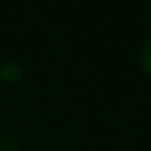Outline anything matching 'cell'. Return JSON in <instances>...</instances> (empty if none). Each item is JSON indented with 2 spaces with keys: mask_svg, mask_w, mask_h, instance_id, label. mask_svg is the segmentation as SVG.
I'll return each mask as SVG.
<instances>
[{
  "mask_svg": "<svg viewBox=\"0 0 151 151\" xmlns=\"http://www.w3.org/2000/svg\"><path fill=\"white\" fill-rule=\"evenodd\" d=\"M20 77H22V68L14 62H9L4 68H0V78L6 82H16L20 80Z\"/></svg>",
  "mask_w": 151,
  "mask_h": 151,
  "instance_id": "obj_1",
  "label": "cell"
},
{
  "mask_svg": "<svg viewBox=\"0 0 151 151\" xmlns=\"http://www.w3.org/2000/svg\"><path fill=\"white\" fill-rule=\"evenodd\" d=\"M140 64L146 71L151 73V36L142 43V48H140Z\"/></svg>",
  "mask_w": 151,
  "mask_h": 151,
  "instance_id": "obj_2",
  "label": "cell"
},
{
  "mask_svg": "<svg viewBox=\"0 0 151 151\" xmlns=\"http://www.w3.org/2000/svg\"><path fill=\"white\" fill-rule=\"evenodd\" d=\"M0 151H20V142L11 135L0 137Z\"/></svg>",
  "mask_w": 151,
  "mask_h": 151,
  "instance_id": "obj_3",
  "label": "cell"
}]
</instances>
